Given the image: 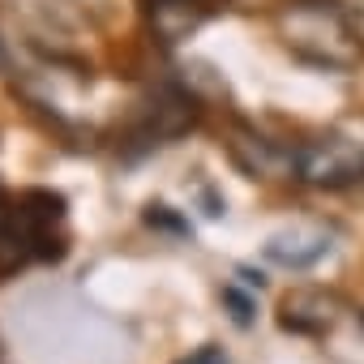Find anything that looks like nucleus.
I'll list each match as a JSON object with an SVG mask.
<instances>
[{
  "mask_svg": "<svg viewBox=\"0 0 364 364\" xmlns=\"http://www.w3.org/2000/svg\"><path fill=\"white\" fill-rule=\"evenodd\" d=\"M279 35L300 60H309L317 69L347 73L364 60L360 31L351 26V18L338 5H330V0H291L279 14Z\"/></svg>",
  "mask_w": 364,
  "mask_h": 364,
  "instance_id": "f257e3e1",
  "label": "nucleus"
},
{
  "mask_svg": "<svg viewBox=\"0 0 364 364\" xmlns=\"http://www.w3.org/2000/svg\"><path fill=\"white\" fill-rule=\"evenodd\" d=\"M296 180L317 185V189L355 185V180H364V150L351 137H338V133L313 137V141L296 146Z\"/></svg>",
  "mask_w": 364,
  "mask_h": 364,
  "instance_id": "f03ea898",
  "label": "nucleus"
},
{
  "mask_svg": "<svg viewBox=\"0 0 364 364\" xmlns=\"http://www.w3.org/2000/svg\"><path fill=\"white\" fill-rule=\"evenodd\" d=\"M193 124H198V99L185 86H159L137 107V120H133L129 137L141 141V146H167L171 137H180Z\"/></svg>",
  "mask_w": 364,
  "mask_h": 364,
  "instance_id": "7ed1b4c3",
  "label": "nucleus"
},
{
  "mask_svg": "<svg viewBox=\"0 0 364 364\" xmlns=\"http://www.w3.org/2000/svg\"><path fill=\"white\" fill-rule=\"evenodd\" d=\"M236 167L245 176H262V180H279V176H296V150L291 146H279L253 129H236L232 141H228Z\"/></svg>",
  "mask_w": 364,
  "mask_h": 364,
  "instance_id": "20e7f679",
  "label": "nucleus"
},
{
  "mask_svg": "<svg viewBox=\"0 0 364 364\" xmlns=\"http://www.w3.org/2000/svg\"><path fill=\"white\" fill-rule=\"evenodd\" d=\"M338 313H343V300L326 287H296L279 304L283 330H296V334H326V330H334Z\"/></svg>",
  "mask_w": 364,
  "mask_h": 364,
  "instance_id": "39448f33",
  "label": "nucleus"
},
{
  "mask_svg": "<svg viewBox=\"0 0 364 364\" xmlns=\"http://www.w3.org/2000/svg\"><path fill=\"white\" fill-rule=\"evenodd\" d=\"M146 22L154 31L159 43L176 48V43H185L206 18H210V5L206 0H146Z\"/></svg>",
  "mask_w": 364,
  "mask_h": 364,
  "instance_id": "423d86ee",
  "label": "nucleus"
},
{
  "mask_svg": "<svg viewBox=\"0 0 364 364\" xmlns=\"http://www.w3.org/2000/svg\"><path fill=\"white\" fill-rule=\"evenodd\" d=\"M326 253H330V232L317 228V223H296V228L266 240V257L274 266H287V270H309Z\"/></svg>",
  "mask_w": 364,
  "mask_h": 364,
  "instance_id": "0eeeda50",
  "label": "nucleus"
},
{
  "mask_svg": "<svg viewBox=\"0 0 364 364\" xmlns=\"http://www.w3.org/2000/svg\"><path fill=\"white\" fill-rule=\"evenodd\" d=\"M9 9L22 14L26 22H35L39 31H52V35L82 26V14L73 9V0H9Z\"/></svg>",
  "mask_w": 364,
  "mask_h": 364,
  "instance_id": "6e6552de",
  "label": "nucleus"
},
{
  "mask_svg": "<svg viewBox=\"0 0 364 364\" xmlns=\"http://www.w3.org/2000/svg\"><path fill=\"white\" fill-rule=\"evenodd\" d=\"M223 304L232 309V321H236L240 330L253 326V300H249V296H240L236 287H223Z\"/></svg>",
  "mask_w": 364,
  "mask_h": 364,
  "instance_id": "1a4fd4ad",
  "label": "nucleus"
},
{
  "mask_svg": "<svg viewBox=\"0 0 364 364\" xmlns=\"http://www.w3.org/2000/svg\"><path fill=\"white\" fill-rule=\"evenodd\" d=\"M193 364H228V360H223V351H219V347H202V351L193 355Z\"/></svg>",
  "mask_w": 364,
  "mask_h": 364,
  "instance_id": "9d476101",
  "label": "nucleus"
},
{
  "mask_svg": "<svg viewBox=\"0 0 364 364\" xmlns=\"http://www.w3.org/2000/svg\"><path fill=\"white\" fill-rule=\"evenodd\" d=\"M9 215H14V206L0 198V240H5V232H9Z\"/></svg>",
  "mask_w": 364,
  "mask_h": 364,
  "instance_id": "9b49d317",
  "label": "nucleus"
},
{
  "mask_svg": "<svg viewBox=\"0 0 364 364\" xmlns=\"http://www.w3.org/2000/svg\"><path fill=\"white\" fill-rule=\"evenodd\" d=\"M9 65V52H5V43H0V69H5Z\"/></svg>",
  "mask_w": 364,
  "mask_h": 364,
  "instance_id": "f8f14e48",
  "label": "nucleus"
},
{
  "mask_svg": "<svg viewBox=\"0 0 364 364\" xmlns=\"http://www.w3.org/2000/svg\"><path fill=\"white\" fill-rule=\"evenodd\" d=\"M180 364H193V360H180Z\"/></svg>",
  "mask_w": 364,
  "mask_h": 364,
  "instance_id": "ddd939ff",
  "label": "nucleus"
}]
</instances>
